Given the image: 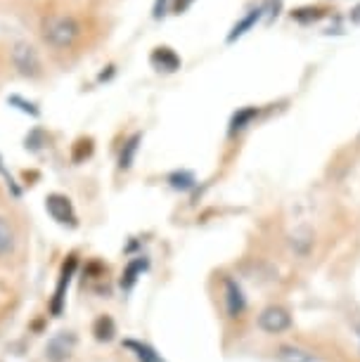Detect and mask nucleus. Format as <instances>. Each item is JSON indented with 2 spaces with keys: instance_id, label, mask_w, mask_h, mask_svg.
Listing matches in <instances>:
<instances>
[{
  "instance_id": "14",
  "label": "nucleus",
  "mask_w": 360,
  "mask_h": 362,
  "mask_svg": "<svg viewBox=\"0 0 360 362\" xmlns=\"http://www.w3.org/2000/svg\"><path fill=\"white\" fill-rule=\"evenodd\" d=\"M261 12H263V8H259V10H251L247 19H242V22H240V24H235V29H233V33H230V36H228V40H230V43H233V40H235V38H240V36H242V33H247V29H251V24H254V22H259Z\"/></svg>"
},
{
  "instance_id": "18",
  "label": "nucleus",
  "mask_w": 360,
  "mask_h": 362,
  "mask_svg": "<svg viewBox=\"0 0 360 362\" xmlns=\"http://www.w3.org/2000/svg\"><path fill=\"white\" fill-rule=\"evenodd\" d=\"M10 105H19V109L22 112H26V114H31V116H38V109H36V105H31V102H24L22 98H10Z\"/></svg>"
},
{
  "instance_id": "8",
  "label": "nucleus",
  "mask_w": 360,
  "mask_h": 362,
  "mask_svg": "<svg viewBox=\"0 0 360 362\" xmlns=\"http://www.w3.org/2000/svg\"><path fill=\"white\" fill-rule=\"evenodd\" d=\"M152 64L157 66L159 71H175L180 66V59L171 47H157L152 52Z\"/></svg>"
},
{
  "instance_id": "12",
  "label": "nucleus",
  "mask_w": 360,
  "mask_h": 362,
  "mask_svg": "<svg viewBox=\"0 0 360 362\" xmlns=\"http://www.w3.org/2000/svg\"><path fill=\"white\" fill-rule=\"evenodd\" d=\"M256 114H259V109H254V107L240 109V112L233 116V124H230V135L244 131V128L251 124V119H256Z\"/></svg>"
},
{
  "instance_id": "19",
  "label": "nucleus",
  "mask_w": 360,
  "mask_h": 362,
  "mask_svg": "<svg viewBox=\"0 0 360 362\" xmlns=\"http://www.w3.org/2000/svg\"><path fill=\"white\" fill-rule=\"evenodd\" d=\"M166 5H168V0H157V3H154V17L157 19H161L166 15Z\"/></svg>"
},
{
  "instance_id": "15",
  "label": "nucleus",
  "mask_w": 360,
  "mask_h": 362,
  "mask_svg": "<svg viewBox=\"0 0 360 362\" xmlns=\"http://www.w3.org/2000/svg\"><path fill=\"white\" fill-rule=\"evenodd\" d=\"M138 142H140V135H133V138L124 145V152H121V156H119L121 168H131V163L135 159V152H138Z\"/></svg>"
},
{
  "instance_id": "17",
  "label": "nucleus",
  "mask_w": 360,
  "mask_h": 362,
  "mask_svg": "<svg viewBox=\"0 0 360 362\" xmlns=\"http://www.w3.org/2000/svg\"><path fill=\"white\" fill-rule=\"evenodd\" d=\"M171 182H173V187H178V189H190L194 185V177L190 173H175L171 175Z\"/></svg>"
},
{
  "instance_id": "6",
  "label": "nucleus",
  "mask_w": 360,
  "mask_h": 362,
  "mask_svg": "<svg viewBox=\"0 0 360 362\" xmlns=\"http://www.w3.org/2000/svg\"><path fill=\"white\" fill-rule=\"evenodd\" d=\"M74 270H76V261H74V258H69V263H64V270H62V275H59V282H57L55 296H52V303H50L52 315H62L64 298H66V289H69V282H71Z\"/></svg>"
},
{
  "instance_id": "16",
  "label": "nucleus",
  "mask_w": 360,
  "mask_h": 362,
  "mask_svg": "<svg viewBox=\"0 0 360 362\" xmlns=\"http://www.w3.org/2000/svg\"><path fill=\"white\" fill-rule=\"evenodd\" d=\"M93 332H95V339L98 341H110L114 337V322L110 317H100L98 322H95Z\"/></svg>"
},
{
  "instance_id": "10",
  "label": "nucleus",
  "mask_w": 360,
  "mask_h": 362,
  "mask_svg": "<svg viewBox=\"0 0 360 362\" xmlns=\"http://www.w3.org/2000/svg\"><path fill=\"white\" fill-rule=\"evenodd\" d=\"M15 249V230L8 223V218L0 216V258L8 256Z\"/></svg>"
},
{
  "instance_id": "7",
  "label": "nucleus",
  "mask_w": 360,
  "mask_h": 362,
  "mask_svg": "<svg viewBox=\"0 0 360 362\" xmlns=\"http://www.w3.org/2000/svg\"><path fill=\"white\" fill-rule=\"evenodd\" d=\"M74 344H76V339H74V334L69 332H62L57 334L55 339L47 344V358L50 362H62L69 358V353L74 351Z\"/></svg>"
},
{
  "instance_id": "20",
  "label": "nucleus",
  "mask_w": 360,
  "mask_h": 362,
  "mask_svg": "<svg viewBox=\"0 0 360 362\" xmlns=\"http://www.w3.org/2000/svg\"><path fill=\"white\" fill-rule=\"evenodd\" d=\"M190 5H192V0H173V12H178L180 15V12L187 10Z\"/></svg>"
},
{
  "instance_id": "21",
  "label": "nucleus",
  "mask_w": 360,
  "mask_h": 362,
  "mask_svg": "<svg viewBox=\"0 0 360 362\" xmlns=\"http://www.w3.org/2000/svg\"><path fill=\"white\" fill-rule=\"evenodd\" d=\"M353 19H356V22H360V8H358L356 12H353Z\"/></svg>"
},
{
  "instance_id": "1",
  "label": "nucleus",
  "mask_w": 360,
  "mask_h": 362,
  "mask_svg": "<svg viewBox=\"0 0 360 362\" xmlns=\"http://www.w3.org/2000/svg\"><path fill=\"white\" fill-rule=\"evenodd\" d=\"M81 26L71 15H52L43 22V38L52 47H69L79 38Z\"/></svg>"
},
{
  "instance_id": "22",
  "label": "nucleus",
  "mask_w": 360,
  "mask_h": 362,
  "mask_svg": "<svg viewBox=\"0 0 360 362\" xmlns=\"http://www.w3.org/2000/svg\"><path fill=\"white\" fill-rule=\"evenodd\" d=\"M358 339H360V327H358Z\"/></svg>"
},
{
  "instance_id": "5",
  "label": "nucleus",
  "mask_w": 360,
  "mask_h": 362,
  "mask_svg": "<svg viewBox=\"0 0 360 362\" xmlns=\"http://www.w3.org/2000/svg\"><path fill=\"white\" fill-rule=\"evenodd\" d=\"M45 209H47V214H50L52 218H55L57 223H62V225H74L76 223V214H74V206H71V202L66 199V197L62 194H50L45 199Z\"/></svg>"
},
{
  "instance_id": "11",
  "label": "nucleus",
  "mask_w": 360,
  "mask_h": 362,
  "mask_svg": "<svg viewBox=\"0 0 360 362\" xmlns=\"http://www.w3.org/2000/svg\"><path fill=\"white\" fill-rule=\"evenodd\" d=\"M277 358L282 362H318L313 358V353L301 351V348H294V346H282L280 351H277Z\"/></svg>"
},
{
  "instance_id": "3",
  "label": "nucleus",
  "mask_w": 360,
  "mask_h": 362,
  "mask_svg": "<svg viewBox=\"0 0 360 362\" xmlns=\"http://www.w3.org/2000/svg\"><path fill=\"white\" fill-rule=\"evenodd\" d=\"M223 305L230 320L242 317L244 308H247V298H244L242 286L230 277H223Z\"/></svg>"
},
{
  "instance_id": "4",
  "label": "nucleus",
  "mask_w": 360,
  "mask_h": 362,
  "mask_svg": "<svg viewBox=\"0 0 360 362\" xmlns=\"http://www.w3.org/2000/svg\"><path fill=\"white\" fill-rule=\"evenodd\" d=\"M259 327L266 334H280L287 332L291 327V315L289 310H284L282 305H268L266 310H261L259 315Z\"/></svg>"
},
{
  "instance_id": "9",
  "label": "nucleus",
  "mask_w": 360,
  "mask_h": 362,
  "mask_svg": "<svg viewBox=\"0 0 360 362\" xmlns=\"http://www.w3.org/2000/svg\"><path fill=\"white\" fill-rule=\"evenodd\" d=\"M145 268H147L145 258H135V261L128 263V268L124 270V275H121V286H124V289H131V286L138 282V277L145 272Z\"/></svg>"
},
{
  "instance_id": "2",
  "label": "nucleus",
  "mask_w": 360,
  "mask_h": 362,
  "mask_svg": "<svg viewBox=\"0 0 360 362\" xmlns=\"http://www.w3.org/2000/svg\"><path fill=\"white\" fill-rule=\"evenodd\" d=\"M12 62H15L17 71L22 76H29V78H36L40 74V59H38V52L33 50V45L29 43H17L12 47Z\"/></svg>"
},
{
  "instance_id": "13",
  "label": "nucleus",
  "mask_w": 360,
  "mask_h": 362,
  "mask_svg": "<svg viewBox=\"0 0 360 362\" xmlns=\"http://www.w3.org/2000/svg\"><path fill=\"white\" fill-rule=\"evenodd\" d=\"M126 346L131 348V351H135V358H138L140 362H164L157 353L152 351V348L145 346V344H135V341H126Z\"/></svg>"
}]
</instances>
